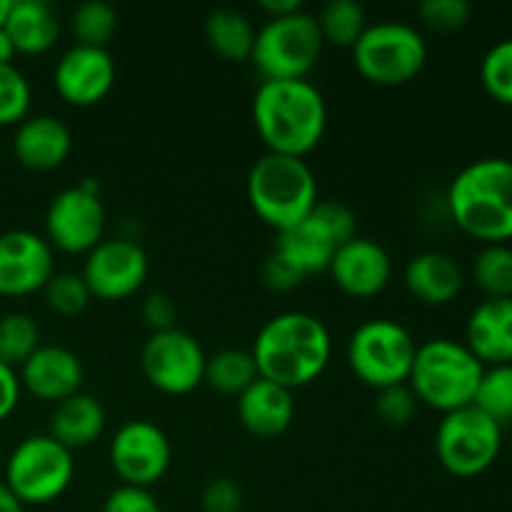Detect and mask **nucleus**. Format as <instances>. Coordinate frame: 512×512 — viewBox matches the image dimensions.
Returning a JSON list of instances; mask_svg holds the SVG:
<instances>
[{"label":"nucleus","mask_w":512,"mask_h":512,"mask_svg":"<svg viewBox=\"0 0 512 512\" xmlns=\"http://www.w3.org/2000/svg\"><path fill=\"white\" fill-rule=\"evenodd\" d=\"M250 353L260 378L298 390L318 380L328 368L333 340L323 320L313 313L285 310L258 330Z\"/></svg>","instance_id":"obj_1"},{"label":"nucleus","mask_w":512,"mask_h":512,"mask_svg":"<svg viewBox=\"0 0 512 512\" xmlns=\"http://www.w3.org/2000/svg\"><path fill=\"white\" fill-rule=\"evenodd\" d=\"M253 123L268 153L305 158L323 140L328 105L308 78L263 80L253 95Z\"/></svg>","instance_id":"obj_2"},{"label":"nucleus","mask_w":512,"mask_h":512,"mask_svg":"<svg viewBox=\"0 0 512 512\" xmlns=\"http://www.w3.org/2000/svg\"><path fill=\"white\" fill-rule=\"evenodd\" d=\"M455 225L483 245L512 240V160L480 158L465 165L448 188Z\"/></svg>","instance_id":"obj_3"},{"label":"nucleus","mask_w":512,"mask_h":512,"mask_svg":"<svg viewBox=\"0 0 512 512\" xmlns=\"http://www.w3.org/2000/svg\"><path fill=\"white\" fill-rule=\"evenodd\" d=\"M248 200L255 215L280 233L318 205V180L305 158L265 153L248 173Z\"/></svg>","instance_id":"obj_4"},{"label":"nucleus","mask_w":512,"mask_h":512,"mask_svg":"<svg viewBox=\"0 0 512 512\" xmlns=\"http://www.w3.org/2000/svg\"><path fill=\"white\" fill-rule=\"evenodd\" d=\"M483 370L485 365L465 343L433 338L415 350L408 385L418 403L445 415L473 405Z\"/></svg>","instance_id":"obj_5"},{"label":"nucleus","mask_w":512,"mask_h":512,"mask_svg":"<svg viewBox=\"0 0 512 512\" xmlns=\"http://www.w3.org/2000/svg\"><path fill=\"white\" fill-rule=\"evenodd\" d=\"M350 53L365 80L375 85H403L423 70L428 43L415 25L378 20L368 23Z\"/></svg>","instance_id":"obj_6"},{"label":"nucleus","mask_w":512,"mask_h":512,"mask_svg":"<svg viewBox=\"0 0 512 512\" xmlns=\"http://www.w3.org/2000/svg\"><path fill=\"white\" fill-rule=\"evenodd\" d=\"M323 50L315 15L298 13L270 18L255 33V45L250 60L260 70L263 80H298L308 78Z\"/></svg>","instance_id":"obj_7"},{"label":"nucleus","mask_w":512,"mask_h":512,"mask_svg":"<svg viewBox=\"0 0 512 512\" xmlns=\"http://www.w3.org/2000/svg\"><path fill=\"white\" fill-rule=\"evenodd\" d=\"M418 343L405 325L390 318L360 323L348 340V365L375 390L408 383Z\"/></svg>","instance_id":"obj_8"},{"label":"nucleus","mask_w":512,"mask_h":512,"mask_svg":"<svg viewBox=\"0 0 512 512\" xmlns=\"http://www.w3.org/2000/svg\"><path fill=\"white\" fill-rule=\"evenodd\" d=\"M73 478V453L53 435H30L10 453L3 483L23 505H48L70 488Z\"/></svg>","instance_id":"obj_9"},{"label":"nucleus","mask_w":512,"mask_h":512,"mask_svg":"<svg viewBox=\"0 0 512 512\" xmlns=\"http://www.w3.org/2000/svg\"><path fill=\"white\" fill-rule=\"evenodd\" d=\"M503 450V428L475 405L445 413L435 430L440 465L455 478H478L493 468Z\"/></svg>","instance_id":"obj_10"},{"label":"nucleus","mask_w":512,"mask_h":512,"mask_svg":"<svg viewBox=\"0 0 512 512\" xmlns=\"http://www.w3.org/2000/svg\"><path fill=\"white\" fill-rule=\"evenodd\" d=\"M105 220L98 183L88 178L53 195L45 210V240L53 250L88 255L103 240Z\"/></svg>","instance_id":"obj_11"},{"label":"nucleus","mask_w":512,"mask_h":512,"mask_svg":"<svg viewBox=\"0 0 512 512\" xmlns=\"http://www.w3.org/2000/svg\"><path fill=\"white\" fill-rule=\"evenodd\" d=\"M203 345L180 328L150 333L140 350V368L145 380L165 395H188L205 380Z\"/></svg>","instance_id":"obj_12"},{"label":"nucleus","mask_w":512,"mask_h":512,"mask_svg":"<svg viewBox=\"0 0 512 512\" xmlns=\"http://www.w3.org/2000/svg\"><path fill=\"white\" fill-rule=\"evenodd\" d=\"M173 445L163 428L150 420H128L110 440V465L123 485L153 488L170 468Z\"/></svg>","instance_id":"obj_13"},{"label":"nucleus","mask_w":512,"mask_h":512,"mask_svg":"<svg viewBox=\"0 0 512 512\" xmlns=\"http://www.w3.org/2000/svg\"><path fill=\"white\" fill-rule=\"evenodd\" d=\"M150 273L148 253L130 238H103L83 263V280L100 300H125L143 288Z\"/></svg>","instance_id":"obj_14"},{"label":"nucleus","mask_w":512,"mask_h":512,"mask_svg":"<svg viewBox=\"0 0 512 512\" xmlns=\"http://www.w3.org/2000/svg\"><path fill=\"white\" fill-rule=\"evenodd\" d=\"M55 275L53 245L33 230L0 233V295L20 298L43 290Z\"/></svg>","instance_id":"obj_15"},{"label":"nucleus","mask_w":512,"mask_h":512,"mask_svg":"<svg viewBox=\"0 0 512 512\" xmlns=\"http://www.w3.org/2000/svg\"><path fill=\"white\" fill-rule=\"evenodd\" d=\"M115 60L108 48L70 45L53 68V83L60 98L75 108L100 103L115 85Z\"/></svg>","instance_id":"obj_16"},{"label":"nucleus","mask_w":512,"mask_h":512,"mask_svg":"<svg viewBox=\"0 0 512 512\" xmlns=\"http://www.w3.org/2000/svg\"><path fill=\"white\" fill-rule=\"evenodd\" d=\"M328 273L345 295L373 298L388 288L393 278V260L378 240L355 235L335 250Z\"/></svg>","instance_id":"obj_17"},{"label":"nucleus","mask_w":512,"mask_h":512,"mask_svg":"<svg viewBox=\"0 0 512 512\" xmlns=\"http://www.w3.org/2000/svg\"><path fill=\"white\" fill-rule=\"evenodd\" d=\"M20 385L33 398L45 403H63L70 395L80 393L85 380L83 360L63 345H43L20 365Z\"/></svg>","instance_id":"obj_18"},{"label":"nucleus","mask_w":512,"mask_h":512,"mask_svg":"<svg viewBox=\"0 0 512 512\" xmlns=\"http://www.w3.org/2000/svg\"><path fill=\"white\" fill-rule=\"evenodd\" d=\"M73 150V133L55 115H28L13 135V153L30 170H55Z\"/></svg>","instance_id":"obj_19"},{"label":"nucleus","mask_w":512,"mask_h":512,"mask_svg":"<svg viewBox=\"0 0 512 512\" xmlns=\"http://www.w3.org/2000/svg\"><path fill=\"white\" fill-rule=\"evenodd\" d=\"M465 345L485 368L512 363V298H485L470 313Z\"/></svg>","instance_id":"obj_20"},{"label":"nucleus","mask_w":512,"mask_h":512,"mask_svg":"<svg viewBox=\"0 0 512 512\" xmlns=\"http://www.w3.org/2000/svg\"><path fill=\"white\" fill-rule=\"evenodd\" d=\"M235 403L243 428L258 438H278L295 420L293 390L265 378L255 380Z\"/></svg>","instance_id":"obj_21"},{"label":"nucleus","mask_w":512,"mask_h":512,"mask_svg":"<svg viewBox=\"0 0 512 512\" xmlns=\"http://www.w3.org/2000/svg\"><path fill=\"white\" fill-rule=\"evenodd\" d=\"M338 248L340 243L335 240V235L310 210L308 218L300 220L298 225H293L288 230H280L273 253H278L303 278H308V275L328 270L330 260H333Z\"/></svg>","instance_id":"obj_22"},{"label":"nucleus","mask_w":512,"mask_h":512,"mask_svg":"<svg viewBox=\"0 0 512 512\" xmlns=\"http://www.w3.org/2000/svg\"><path fill=\"white\" fill-rule=\"evenodd\" d=\"M405 288L425 305H448L460 295L465 285L458 260L440 250L418 253L405 265Z\"/></svg>","instance_id":"obj_23"},{"label":"nucleus","mask_w":512,"mask_h":512,"mask_svg":"<svg viewBox=\"0 0 512 512\" xmlns=\"http://www.w3.org/2000/svg\"><path fill=\"white\" fill-rule=\"evenodd\" d=\"M3 28L13 40L15 53L38 55L55 45L60 35V20L53 5L45 0H10Z\"/></svg>","instance_id":"obj_24"},{"label":"nucleus","mask_w":512,"mask_h":512,"mask_svg":"<svg viewBox=\"0 0 512 512\" xmlns=\"http://www.w3.org/2000/svg\"><path fill=\"white\" fill-rule=\"evenodd\" d=\"M105 408L98 398L88 393H75L68 400L55 405L50 415V433L60 445L73 450L88 448L90 443L103 435L105 430Z\"/></svg>","instance_id":"obj_25"},{"label":"nucleus","mask_w":512,"mask_h":512,"mask_svg":"<svg viewBox=\"0 0 512 512\" xmlns=\"http://www.w3.org/2000/svg\"><path fill=\"white\" fill-rule=\"evenodd\" d=\"M255 33L248 15L235 8H215L205 18V40L225 60H250Z\"/></svg>","instance_id":"obj_26"},{"label":"nucleus","mask_w":512,"mask_h":512,"mask_svg":"<svg viewBox=\"0 0 512 512\" xmlns=\"http://www.w3.org/2000/svg\"><path fill=\"white\" fill-rule=\"evenodd\" d=\"M258 365H255L253 353L243 348H223L205 360V380L210 388L223 395H235L250 388L258 380Z\"/></svg>","instance_id":"obj_27"},{"label":"nucleus","mask_w":512,"mask_h":512,"mask_svg":"<svg viewBox=\"0 0 512 512\" xmlns=\"http://www.w3.org/2000/svg\"><path fill=\"white\" fill-rule=\"evenodd\" d=\"M315 20H318L323 43H333L338 48H353L363 30L368 28L365 8L358 0H330Z\"/></svg>","instance_id":"obj_28"},{"label":"nucleus","mask_w":512,"mask_h":512,"mask_svg":"<svg viewBox=\"0 0 512 512\" xmlns=\"http://www.w3.org/2000/svg\"><path fill=\"white\" fill-rule=\"evenodd\" d=\"M473 280L485 298H512V250L508 243L483 245L473 260Z\"/></svg>","instance_id":"obj_29"},{"label":"nucleus","mask_w":512,"mask_h":512,"mask_svg":"<svg viewBox=\"0 0 512 512\" xmlns=\"http://www.w3.org/2000/svg\"><path fill=\"white\" fill-rule=\"evenodd\" d=\"M473 405L500 428L512 423V363L490 365L483 370Z\"/></svg>","instance_id":"obj_30"},{"label":"nucleus","mask_w":512,"mask_h":512,"mask_svg":"<svg viewBox=\"0 0 512 512\" xmlns=\"http://www.w3.org/2000/svg\"><path fill=\"white\" fill-rule=\"evenodd\" d=\"M70 30L78 45L105 48L118 30V10L105 0H85L70 15Z\"/></svg>","instance_id":"obj_31"},{"label":"nucleus","mask_w":512,"mask_h":512,"mask_svg":"<svg viewBox=\"0 0 512 512\" xmlns=\"http://www.w3.org/2000/svg\"><path fill=\"white\" fill-rule=\"evenodd\" d=\"M40 348V328L28 313L0 315V360L18 370Z\"/></svg>","instance_id":"obj_32"},{"label":"nucleus","mask_w":512,"mask_h":512,"mask_svg":"<svg viewBox=\"0 0 512 512\" xmlns=\"http://www.w3.org/2000/svg\"><path fill=\"white\" fill-rule=\"evenodd\" d=\"M480 83L495 103L512 108V38L490 45L480 60Z\"/></svg>","instance_id":"obj_33"},{"label":"nucleus","mask_w":512,"mask_h":512,"mask_svg":"<svg viewBox=\"0 0 512 512\" xmlns=\"http://www.w3.org/2000/svg\"><path fill=\"white\" fill-rule=\"evenodd\" d=\"M45 303L53 313L63 315V318H75L88 308L93 300L88 285H85L80 273H55L43 288Z\"/></svg>","instance_id":"obj_34"},{"label":"nucleus","mask_w":512,"mask_h":512,"mask_svg":"<svg viewBox=\"0 0 512 512\" xmlns=\"http://www.w3.org/2000/svg\"><path fill=\"white\" fill-rule=\"evenodd\" d=\"M30 90L28 78L13 65H0V125H18L28 118Z\"/></svg>","instance_id":"obj_35"},{"label":"nucleus","mask_w":512,"mask_h":512,"mask_svg":"<svg viewBox=\"0 0 512 512\" xmlns=\"http://www.w3.org/2000/svg\"><path fill=\"white\" fill-rule=\"evenodd\" d=\"M418 15L428 28L453 33L468 25L473 8L468 0H423L418 5Z\"/></svg>","instance_id":"obj_36"},{"label":"nucleus","mask_w":512,"mask_h":512,"mask_svg":"<svg viewBox=\"0 0 512 512\" xmlns=\"http://www.w3.org/2000/svg\"><path fill=\"white\" fill-rule=\"evenodd\" d=\"M415 408H418V398H415L408 383L390 385V388L378 390L375 413L390 428H403V425H408L413 420Z\"/></svg>","instance_id":"obj_37"},{"label":"nucleus","mask_w":512,"mask_h":512,"mask_svg":"<svg viewBox=\"0 0 512 512\" xmlns=\"http://www.w3.org/2000/svg\"><path fill=\"white\" fill-rule=\"evenodd\" d=\"M313 215L335 235V240L340 245L348 243V240H353L358 235V218L340 200H318V205L313 208Z\"/></svg>","instance_id":"obj_38"},{"label":"nucleus","mask_w":512,"mask_h":512,"mask_svg":"<svg viewBox=\"0 0 512 512\" xmlns=\"http://www.w3.org/2000/svg\"><path fill=\"white\" fill-rule=\"evenodd\" d=\"M203 512H240L243 508V490L235 480L215 478L205 485L200 495Z\"/></svg>","instance_id":"obj_39"},{"label":"nucleus","mask_w":512,"mask_h":512,"mask_svg":"<svg viewBox=\"0 0 512 512\" xmlns=\"http://www.w3.org/2000/svg\"><path fill=\"white\" fill-rule=\"evenodd\" d=\"M103 512H163L148 488L120 485L105 498Z\"/></svg>","instance_id":"obj_40"},{"label":"nucleus","mask_w":512,"mask_h":512,"mask_svg":"<svg viewBox=\"0 0 512 512\" xmlns=\"http://www.w3.org/2000/svg\"><path fill=\"white\" fill-rule=\"evenodd\" d=\"M175 318L178 310L170 295L165 293H150L143 303V320L150 328V333H163V330L175 328Z\"/></svg>","instance_id":"obj_41"},{"label":"nucleus","mask_w":512,"mask_h":512,"mask_svg":"<svg viewBox=\"0 0 512 512\" xmlns=\"http://www.w3.org/2000/svg\"><path fill=\"white\" fill-rule=\"evenodd\" d=\"M263 280L270 290L288 293V290L298 288L305 278L293 268V265L285 263L278 253H270L268 260H265V265H263Z\"/></svg>","instance_id":"obj_42"},{"label":"nucleus","mask_w":512,"mask_h":512,"mask_svg":"<svg viewBox=\"0 0 512 512\" xmlns=\"http://www.w3.org/2000/svg\"><path fill=\"white\" fill-rule=\"evenodd\" d=\"M20 393H23V385H20L18 370L0 360V423L8 420L18 408Z\"/></svg>","instance_id":"obj_43"},{"label":"nucleus","mask_w":512,"mask_h":512,"mask_svg":"<svg viewBox=\"0 0 512 512\" xmlns=\"http://www.w3.org/2000/svg\"><path fill=\"white\" fill-rule=\"evenodd\" d=\"M260 8H263L270 18H283V15L303 10V3H300V0H260Z\"/></svg>","instance_id":"obj_44"},{"label":"nucleus","mask_w":512,"mask_h":512,"mask_svg":"<svg viewBox=\"0 0 512 512\" xmlns=\"http://www.w3.org/2000/svg\"><path fill=\"white\" fill-rule=\"evenodd\" d=\"M0 512H25V505L13 495V490L0 480Z\"/></svg>","instance_id":"obj_45"},{"label":"nucleus","mask_w":512,"mask_h":512,"mask_svg":"<svg viewBox=\"0 0 512 512\" xmlns=\"http://www.w3.org/2000/svg\"><path fill=\"white\" fill-rule=\"evenodd\" d=\"M15 45L13 40H10V35L5 33V28L0 25V65H13V58H15Z\"/></svg>","instance_id":"obj_46"},{"label":"nucleus","mask_w":512,"mask_h":512,"mask_svg":"<svg viewBox=\"0 0 512 512\" xmlns=\"http://www.w3.org/2000/svg\"><path fill=\"white\" fill-rule=\"evenodd\" d=\"M10 10V0H0V25L5 23V15H8Z\"/></svg>","instance_id":"obj_47"},{"label":"nucleus","mask_w":512,"mask_h":512,"mask_svg":"<svg viewBox=\"0 0 512 512\" xmlns=\"http://www.w3.org/2000/svg\"><path fill=\"white\" fill-rule=\"evenodd\" d=\"M508 245H510V250H512V240H510V243H508Z\"/></svg>","instance_id":"obj_48"}]
</instances>
